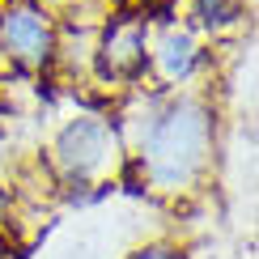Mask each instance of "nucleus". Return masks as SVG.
Wrapping results in <instances>:
<instances>
[{"instance_id":"nucleus-3","label":"nucleus","mask_w":259,"mask_h":259,"mask_svg":"<svg viewBox=\"0 0 259 259\" xmlns=\"http://www.w3.org/2000/svg\"><path fill=\"white\" fill-rule=\"evenodd\" d=\"M175 217L183 212H170L119 187L94 204L60 208L26 246V259H119L127 242H136L140 234L157 230V225H170Z\"/></svg>"},{"instance_id":"nucleus-6","label":"nucleus","mask_w":259,"mask_h":259,"mask_svg":"<svg viewBox=\"0 0 259 259\" xmlns=\"http://www.w3.org/2000/svg\"><path fill=\"white\" fill-rule=\"evenodd\" d=\"M60 17L42 0H0V60L26 77L47 81L56 60Z\"/></svg>"},{"instance_id":"nucleus-1","label":"nucleus","mask_w":259,"mask_h":259,"mask_svg":"<svg viewBox=\"0 0 259 259\" xmlns=\"http://www.w3.org/2000/svg\"><path fill=\"white\" fill-rule=\"evenodd\" d=\"M111 115L127 153V191L170 212H187L212 191L221 157V111L212 81L191 90L136 85L111 102Z\"/></svg>"},{"instance_id":"nucleus-8","label":"nucleus","mask_w":259,"mask_h":259,"mask_svg":"<svg viewBox=\"0 0 259 259\" xmlns=\"http://www.w3.org/2000/svg\"><path fill=\"white\" fill-rule=\"evenodd\" d=\"M0 259H26V246L17 242L13 230H0Z\"/></svg>"},{"instance_id":"nucleus-2","label":"nucleus","mask_w":259,"mask_h":259,"mask_svg":"<svg viewBox=\"0 0 259 259\" xmlns=\"http://www.w3.org/2000/svg\"><path fill=\"white\" fill-rule=\"evenodd\" d=\"M56 102L60 106L42 111L38 166L56 191L60 208L94 204L119 191L127 179V153L111 106L85 98H56Z\"/></svg>"},{"instance_id":"nucleus-10","label":"nucleus","mask_w":259,"mask_h":259,"mask_svg":"<svg viewBox=\"0 0 259 259\" xmlns=\"http://www.w3.org/2000/svg\"><path fill=\"white\" fill-rule=\"evenodd\" d=\"M0 68H5V60H0Z\"/></svg>"},{"instance_id":"nucleus-9","label":"nucleus","mask_w":259,"mask_h":259,"mask_svg":"<svg viewBox=\"0 0 259 259\" xmlns=\"http://www.w3.org/2000/svg\"><path fill=\"white\" fill-rule=\"evenodd\" d=\"M166 0H115V9H157Z\"/></svg>"},{"instance_id":"nucleus-4","label":"nucleus","mask_w":259,"mask_h":259,"mask_svg":"<svg viewBox=\"0 0 259 259\" xmlns=\"http://www.w3.org/2000/svg\"><path fill=\"white\" fill-rule=\"evenodd\" d=\"M217 68V51L204 30L179 9V0L149 9L145 34V85L149 90H191L208 85Z\"/></svg>"},{"instance_id":"nucleus-7","label":"nucleus","mask_w":259,"mask_h":259,"mask_svg":"<svg viewBox=\"0 0 259 259\" xmlns=\"http://www.w3.org/2000/svg\"><path fill=\"white\" fill-rule=\"evenodd\" d=\"M119 259H200V242L187 230V221L175 217L170 225H157V230L140 234L136 242H127Z\"/></svg>"},{"instance_id":"nucleus-5","label":"nucleus","mask_w":259,"mask_h":259,"mask_svg":"<svg viewBox=\"0 0 259 259\" xmlns=\"http://www.w3.org/2000/svg\"><path fill=\"white\" fill-rule=\"evenodd\" d=\"M145 34L149 9H111L102 17L94 38V81L111 90V102L145 85Z\"/></svg>"}]
</instances>
